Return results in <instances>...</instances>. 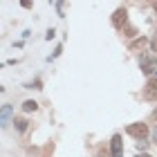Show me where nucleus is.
<instances>
[{
  "label": "nucleus",
  "mask_w": 157,
  "mask_h": 157,
  "mask_svg": "<svg viewBox=\"0 0 157 157\" xmlns=\"http://www.w3.org/2000/svg\"><path fill=\"white\" fill-rule=\"evenodd\" d=\"M135 157H151V155H146V153H139V155H135Z\"/></svg>",
  "instance_id": "10"
},
{
  "label": "nucleus",
  "mask_w": 157,
  "mask_h": 157,
  "mask_svg": "<svg viewBox=\"0 0 157 157\" xmlns=\"http://www.w3.org/2000/svg\"><path fill=\"white\" fill-rule=\"evenodd\" d=\"M97 157H110V155H108V153H103V151H101V153H99Z\"/></svg>",
  "instance_id": "9"
},
{
  "label": "nucleus",
  "mask_w": 157,
  "mask_h": 157,
  "mask_svg": "<svg viewBox=\"0 0 157 157\" xmlns=\"http://www.w3.org/2000/svg\"><path fill=\"white\" fill-rule=\"evenodd\" d=\"M153 49H155V52H157V40H153Z\"/></svg>",
  "instance_id": "12"
},
{
  "label": "nucleus",
  "mask_w": 157,
  "mask_h": 157,
  "mask_svg": "<svg viewBox=\"0 0 157 157\" xmlns=\"http://www.w3.org/2000/svg\"><path fill=\"white\" fill-rule=\"evenodd\" d=\"M126 9H117L115 11V16H112V25L115 27H121V25H126Z\"/></svg>",
  "instance_id": "4"
},
{
  "label": "nucleus",
  "mask_w": 157,
  "mask_h": 157,
  "mask_svg": "<svg viewBox=\"0 0 157 157\" xmlns=\"http://www.w3.org/2000/svg\"><path fill=\"white\" fill-rule=\"evenodd\" d=\"M110 146H112V157H121V155H124V141H121V135H115V137H112Z\"/></svg>",
  "instance_id": "3"
},
{
  "label": "nucleus",
  "mask_w": 157,
  "mask_h": 157,
  "mask_svg": "<svg viewBox=\"0 0 157 157\" xmlns=\"http://www.w3.org/2000/svg\"><path fill=\"white\" fill-rule=\"evenodd\" d=\"M36 108H38L36 101H25V103H23V110H25V112H34Z\"/></svg>",
  "instance_id": "5"
},
{
  "label": "nucleus",
  "mask_w": 157,
  "mask_h": 157,
  "mask_svg": "<svg viewBox=\"0 0 157 157\" xmlns=\"http://www.w3.org/2000/svg\"><path fill=\"white\" fill-rule=\"evenodd\" d=\"M126 132L130 135V137L139 139V141H144V139L148 137V128H146V124H130V126L126 128Z\"/></svg>",
  "instance_id": "1"
},
{
  "label": "nucleus",
  "mask_w": 157,
  "mask_h": 157,
  "mask_svg": "<svg viewBox=\"0 0 157 157\" xmlns=\"http://www.w3.org/2000/svg\"><path fill=\"white\" fill-rule=\"evenodd\" d=\"M13 124H16V128H18L20 132H23L25 128H27V121H25V119H16V121H13Z\"/></svg>",
  "instance_id": "7"
},
{
  "label": "nucleus",
  "mask_w": 157,
  "mask_h": 157,
  "mask_svg": "<svg viewBox=\"0 0 157 157\" xmlns=\"http://www.w3.org/2000/svg\"><path fill=\"white\" fill-rule=\"evenodd\" d=\"M9 115H11V108H9V105H5V108H2V126H7V119H9Z\"/></svg>",
  "instance_id": "6"
},
{
  "label": "nucleus",
  "mask_w": 157,
  "mask_h": 157,
  "mask_svg": "<svg viewBox=\"0 0 157 157\" xmlns=\"http://www.w3.org/2000/svg\"><path fill=\"white\" fill-rule=\"evenodd\" d=\"M144 97H146V99H151V101H157V76L151 78V81L146 83V88H144Z\"/></svg>",
  "instance_id": "2"
},
{
  "label": "nucleus",
  "mask_w": 157,
  "mask_h": 157,
  "mask_svg": "<svg viewBox=\"0 0 157 157\" xmlns=\"http://www.w3.org/2000/svg\"><path fill=\"white\" fill-rule=\"evenodd\" d=\"M146 45V38H141V40H135L132 43V49H137V47H144Z\"/></svg>",
  "instance_id": "8"
},
{
  "label": "nucleus",
  "mask_w": 157,
  "mask_h": 157,
  "mask_svg": "<svg viewBox=\"0 0 157 157\" xmlns=\"http://www.w3.org/2000/svg\"><path fill=\"white\" fill-rule=\"evenodd\" d=\"M155 9H157V2H155Z\"/></svg>",
  "instance_id": "13"
},
{
  "label": "nucleus",
  "mask_w": 157,
  "mask_h": 157,
  "mask_svg": "<svg viewBox=\"0 0 157 157\" xmlns=\"http://www.w3.org/2000/svg\"><path fill=\"white\" fill-rule=\"evenodd\" d=\"M153 119H155V121H157V108H155V110H153Z\"/></svg>",
  "instance_id": "11"
}]
</instances>
